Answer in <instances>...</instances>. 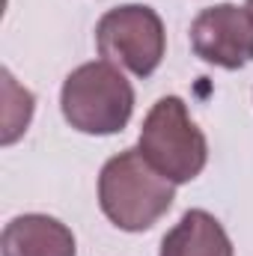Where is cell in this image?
I'll return each mask as SVG.
<instances>
[{"instance_id":"5","label":"cell","mask_w":253,"mask_h":256,"mask_svg":"<svg viewBox=\"0 0 253 256\" xmlns=\"http://www.w3.org/2000/svg\"><path fill=\"white\" fill-rule=\"evenodd\" d=\"M190 48L208 66L242 68L253 60V15L248 6L218 3L190 21Z\"/></svg>"},{"instance_id":"1","label":"cell","mask_w":253,"mask_h":256,"mask_svg":"<svg viewBox=\"0 0 253 256\" xmlns=\"http://www.w3.org/2000/svg\"><path fill=\"white\" fill-rule=\"evenodd\" d=\"M173 200L176 185L167 182L137 146L108 158L98 173V206L104 218L126 232L152 230L170 212Z\"/></svg>"},{"instance_id":"8","label":"cell","mask_w":253,"mask_h":256,"mask_svg":"<svg viewBox=\"0 0 253 256\" xmlns=\"http://www.w3.org/2000/svg\"><path fill=\"white\" fill-rule=\"evenodd\" d=\"M248 12L253 15V0H248Z\"/></svg>"},{"instance_id":"3","label":"cell","mask_w":253,"mask_h":256,"mask_svg":"<svg viewBox=\"0 0 253 256\" xmlns=\"http://www.w3.org/2000/svg\"><path fill=\"white\" fill-rule=\"evenodd\" d=\"M137 149L173 185L194 182L208 161L206 134L190 120L188 104L179 96H161L152 104L140 128Z\"/></svg>"},{"instance_id":"7","label":"cell","mask_w":253,"mask_h":256,"mask_svg":"<svg viewBox=\"0 0 253 256\" xmlns=\"http://www.w3.org/2000/svg\"><path fill=\"white\" fill-rule=\"evenodd\" d=\"M232 242L224 230V224L206 212L188 208L179 224L161 238L158 256H232Z\"/></svg>"},{"instance_id":"4","label":"cell","mask_w":253,"mask_h":256,"mask_svg":"<svg viewBox=\"0 0 253 256\" xmlns=\"http://www.w3.org/2000/svg\"><path fill=\"white\" fill-rule=\"evenodd\" d=\"M96 48L116 68H126L134 78H149L167 51L164 21L146 3L108 9L96 24Z\"/></svg>"},{"instance_id":"6","label":"cell","mask_w":253,"mask_h":256,"mask_svg":"<svg viewBox=\"0 0 253 256\" xmlns=\"http://www.w3.org/2000/svg\"><path fill=\"white\" fill-rule=\"evenodd\" d=\"M3 256H78L74 232L51 214H18L3 226Z\"/></svg>"},{"instance_id":"2","label":"cell","mask_w":253,"mask_h":256,"mask_svg":"<svg viewBox=\"0 0 253 256\" xmlns=\"http://www.w3.org/2000/svg\"><path fill=\"white\" fill-rule=\"evenodd\" d=\"M60 110L80 134H120L134 114V86L114 63L92 60L66 74Z\"/></svg>"}]
</instances>
